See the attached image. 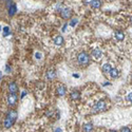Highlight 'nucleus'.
<instances>
[{
    "label": "nucleus",
    "instance_id": "obj_1",
    "mask_svg": "<svg viewBox=\"0 0 132 132\" xmlns=\"http://www.w3.org/2000/svg\"><path fill=\"white\" fill-rule=\"evenodd\" d=\"M105 109H106V102L105 101H99V102H97V104L93 107L92 112H93V113H96V112H102V111H104Z\"/></svg>",
    "mask_w": 132,
    "mask_h": 132
},
{
    "label": "nucleus",
    "instance_id": "obj_2",
    "mask_svg": "<svg viewBox=\"0 0 132 132\" xmlns=\"http://www.w3.org/2000/svg\"><path fill=\"white\" fill-rule=\"evenodd\" d=\"M90 61V56L86 52H81L78 55V62L81 65H87Z\"/></svg>",
    "mask_w": 132,
    "mask_h": 132
},
{
    "label": "nucleus",
    "instance_id": "obj_3",
    "mask_svg": "<svg viewBox=\"0 0 132 132\" xmlns=\"http://www.w3.org/2000/svg\"><path fill=\"white\" fill-rule=\"evenodd\" d=\"M16 102H17V95L16 94H13V93H10L8 95V102L10 106H13L16 104Z\"/></svg>",
    "mask_w": 132,
    "mask_h": 132
},
{
    "label": "nucleus",
    "instance_id": "obj_4",
    "mask_svg": "<svg viewBox=\"0 0 132 132\" xmlns=\"http://www.w3.org/2000/svg\"><path fill=\"white\" fill-rule=\"evenodd\" d=\"M17 117H18V114H17V112H16V111L11 110V111L8 112V117H6V118H9L10 121L14 122V121L17 120Z\"/></svg>",
    "mask_w": 132,
    "mask_h": 132
},
{
    "label": "nucleus",
    "instance_id": "obj_5",
    "mask_svg": "<svg viewBox=\"0 0 132 132\" xmlns=\"http://www.w3.org/2000/svg\"><path fill=\"white\" fill-rule=\"evenodd\" d=\"M71 14H72V12H71L70 9H65V10H62V12H61V16H62V18H65V19H69L71 17Z\"/></svg>",
    "mask_w": 132,
    "mask_h": 132
},
{
    "label": "nucleus",
    "instance_id": "obj_6",
    "mask_svg": "<svg viewBox=\"0 0 132 132\" xmlns=\"http://www.w3.org/2000/svg\"><path fill=\"white\" fill-rule=\"evenodd\" d=\"M9 90H10V92L13 93V94H16V92L18 91V87L17 85H16L15 82H11L9 85Z\"/></svg>",
    "mask_w": 132,
    "mask_h": 132
},
{
    "label": "nucleus",
    "instance_id": "obj_7",
    "mask_svg": "<svg viewBox=\"0 0 132 132\" xmlns=\"http://www.w3.org/2000/svg\"><path fill=\"white\" fill-rule=\"evenodd\" d=\"M66 92H67V89L65 86H59L58 88H57V94L59 96H63L66 94Z\"/></svg>",
    "mask_w": 132,
    "mask_h": 132
},
{
    "label": "nucleus",
    "instance_id": "obj_8",
    "mask_svg": "<svg viewBox=\"0 0 132 132\" xmlns=\"http://www.w3.org/2000/svg\"><path fill=\"white\" fill-rule=\"evenodd\" d=\"M90 4H91L92 8L98 9L102 6V1H99V0H92V1H90Z\"/></svg>",
    "mask_w": 132,
    "mask_h": 132
},
{
    "label": "nucleus",
    "instance_id": "obj_9",
    "mask_svg": "<svg viewBox=\"0 0 132 132\" xmlns=\"http://www.w3.org/2000/svg\"><path fill=\"white\" fill-rule=\"evenodd\" d=\"M47 77H48V79H54L56 77V72L54 70H49L47 72Z\"/></svg>",
    "mask_w": 132,
    "mask_h": 132
},
{
    "label": "nucleus",
    "instance_id": "obj_10",
    "mask_svg": "<svg viewBox=\"0 0 132 132\" xmlns=\"http://www.w3.org/2000/svg\"><path fill=\"white\" fill-rule=\"evenodd\" d=\"M82 129L85 132H91L92 129H93V125L91 123H88V124H85L82 126Z\"/></svg>",
    "mask_w": 132,
    "mask_h": 132
},
{
    "label": "nucleus",
    "instance_id": "obj_11",
    "mask_svg": "<svg viewBox=\"0 0 132 132\" xmlns=\"http://www.w3.org/2000/svg\"><path fill=\"white\" fill-rule=\"evenodd\" d=\"M16 11H17V6H16L15 3H13V4L10 6V11H9V15L10 16H13L16 13Z\"/></svg>",
    "mask_w": 132,
    "mask_h": 132
},
{
    "label": "nucleus",
    "instance_id": "obj_12",
    "mask_svg": "<svg viewBox=\"0 0 132 132\" xmlns=\"http://www.w3.org/2000/svg\"><path fill=\"white\" fill-rule=\"evenodd\" d=\"M79 97H80L79 91H73V92H71V98H72L73 101H76V99H78Z\"/></svg>",
    "mask_w": 132,
    "mask_h": 132
},
{
    "label": "nucleus",
    "instance_id": "obj_13",
    "mask_svg": "<svg viewBox=\"0 0 132 132\" xmlns=\"http://www.w3.org/2000/svg\"><path fill=\"white\" fill-rule=\"evenodd\" d=\"M115 38H116L117 40H123L124 38H125V35H124L123 32L116 31V32H115Z\"/></svg>",
    "mask_w": 132,
    "mask_h": 132
},
{
    "label": "nucleus",
    "instance_id": "obj_14",
    "mask_svg": "<svg viewBox=\"0 0 132 132\" xmlns=\"http://www.w3.org/2000/svg\"><path fill=\"white\" fill-rule=\"evenodd\" d=\"M54 42H55L56 46H61L62 42H63V38L62 36H57L55 38V40H54Z\"/></svg>",
    "mask_w": 132,
    "mask_h": 132
},
{
    "label": "nucleus",
    "instance_id": "obj_15",
    "mask_svg": "<svg viewBox=\"0 0 132 132\" xmlns=\"http://www.w3.org/2000/svg\"><path fill=\"white\" fill-rule=\"evenodd\" d=\"M92 55H93V57H94V58H99V57L102 56V51L98 50V49H96V50L93 51Z\"/></svg>",
    "mask_w": 132,
    "mask_h": 132
},
{
    "label": "nucleus",
    "instance_id": "obj_16",
    "mask_svg": "<svg viewBox=\"0 0 132 132\" xmlns=\"http://www.w3.org/2000/svg\"><path fill=\"white\" fill-rule=\"evenodd\" d=\"M12 125H13V122L10 121L9 118H5L4 122H3V126H4L5 128H11Z\"/></svg>",
    "mask_w": 132,
    "mask_h": 132
},
{
    "label": "nucleus",
    "instance_id": "obj_17",
    "mask_svg": "<svg viewBox=\"0 0 132 132\" xmlns=\"http://www.w3.org/2000/svg\"><path fill=\"white\" fill-rule=\"evenodd\" d=\"M109 73H110L111 77H113V78H116V77L118 76V71H117V69H111Z\"/></svg>",
    "mask_w": 132,
    "mask_h": 132
},
{
    "label": "nucleus",
    "instance_id": "obj_18",
    "mask_svg": "<svg viewBox=\"0 0 132 132\" xmlns=\"http://www.w3.org/2000/svg\"><path fill=\"white\" fill-rule=\"evenodd\" d=\"M112 69V67L109 65V63H106V65L102 66V71H104L105 73H108V72H110V70Z\"/></svg>",
    "mask_w": 132,
    "mask_h": 132
},
{
    "label": "nucleus",
    "instance_id": "obj_19",
    "mask_svg": "<svg viewBox=\"0 0 132 132\" xmlns=\"http://www.w3.org/2000/svg\"><path fill=\"white\" fill-rule=\"evenodd\" d=\"M10 35V28L4 27L3 28V36H9Z\"/></svg>",
    "mask_w": 132,
    "mask_h": 132
},
{
    "label": "nucleus",
    "instance_id": "obj_20",
    "mask_svg": "<svg viewBox=\"0 0 132 132\" xmlns=\"http://www.w3.org/2000/svg\"><path fill=\"white\" fill-rule=\"evenodd\" d=\"M77 22H78V19H77V18H74V19H72V21L70 22V25L73 28V27H75V24L77 23Z\"/></svg>",
    "mask_w": 132,
    "mask_h": 132
},
{
    "label": "nucleus",
    "instance_id": "obj_21",
    "mask_svg": "<svg viewBox=\"0 0 132 132\" xmlns=\"http://www.w3.org/2000/svg\"><path fill=\"white\" fill-rule=\"evenodd\" d=\"M126 99H127L128 102H131V101H132V93H131V92L129 93V94H127V96H126Z\"/></svg>",
    "mask_w": 132,
    "mask_h": 132
},
{
    "label": "nucleus",
    "instance_id": "obj_22",
    "mask_svg": "<svg viewBox=\"0 0 132 132\" xmlns=\"http://www.w3.org/2000/svg\"><path fill=\"white\" fill-rule=\"evenodd\" d=\"M122 132H131V129L128 127H124V128H122Z\"/></svg>",
    "mask_w": 132,
    "mask_h": 132
},
{
    "label": "nucleus",
    "instance_id": "obj_23",
    "mask_svg": "<svg viewBox=\"0 0 132 132\" xmlns=\"http://www.w3.org/2000/svg\"><path fill=\"white\" fill-rule=\"evenodd\" d=\"M11 71H12V70H11V67H10L9 65H6V66H5V72H6V73H11Z\"/></svg>",
    "mask_w": 132,
    "mask_h": 132
},
{
    "label": "nucleus",
    "instance_id": "obj_24",
    "mask_svg": "<svg viewBox=\"0 0 132 132\" xmlns=\"http://www.w3.org/2000/svg\"><path fill=\"white\" fill-rule=\"evenodd\" d=\"M54 132H62V129H60V128H56V129L54 130Z\"/></svg>",
    "mask_w": 132,
    "mask_h": 132
},
{
    "label": "nucleus",
    "instance_id": "obj_25",
    "mask_svg": "<svg viewBox=\"0 0 132 132\" xmlns=\"http://www.w3.org/2000/svg\"><path fill=\"white\" fill-rule=\"evenodd\" d=\"M25 94H27V92H25V91H23V92H22V94H21V98H23L24 96H25Z\"/></svg>",
    "mask_w": 132,
    "mask_h": 132
},
{
    "label": "nucleus",
    "instance_id": "obj_26",
    "mask_svg": "<svg viewBox=\"0 0 132 132\" xmlns=\"http://www.w3.org/2000/svg\"><path fill=\"white\" fill-rule=\"evenodd\" d=\"M36 57H37V58H41V55L39 53H36Z\"/></svg>",
    "mask_w": 132,
    "mask_h": 132
},
{
    "label": "nucleus",
    "instance_id": "obj_27",
    "mask_svg": "<svg viewBox=\"0 0 132 132\" xmlns=\"http://www.w3.org/2000/svg\"><path fill=\"white\" fill-rule=\"evenodd\" d=\"M1 77H2V73L0 72V80H1Z\"/></svg>",
    "mask_w": 132,
    "mask_h": 132
},
{
    "label": "nucleus",
    "instance_id": "obj_28",
    "mask_svg": "<svg viewBox=\"0 0 132 132\" xmlns=\"http://www.w3.org/2000/svg\"><path fill=\"white\" fill-rule=\"evenodd\" d=\"M111 132H116V131H114V130H113V131H111Z\"/></svg>",
    "mask_w": 132,
    "mask_h": 132
}]
</instances>
